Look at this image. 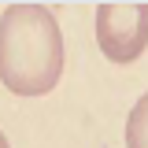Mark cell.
<instances>
[{
  "mask_svg": "<svg viewBox=\"0 0 148 148\" xmlns=\"http://www.w3.org/2000/svg\"><path fill=\"white\" fill-rule=\"evenodd\" d=\"M0 148H11V145H8V137H4V133H0Z\"/></svg>",
  "mask_w": 148,
  "mask_h": 148,
  "instance_id": "obj_4",
  "label": "cell"
},
{
  "mask_svg": "<svg viewBox=\"0 0 148 148\" xmlns=\"http://www.w3.org/2000/svg\"><path fill=\"white\" fill-rule=\"evenodd\" d=\"M126 148H148V92L126 115Z\"/></svg>",
  "mask_w": 148,
  "mask_h": 148,
  "instance_id": "obj_3",
  "label": "cell"
},
{
  "mask_svg": "<svg viewBox=\"0 0 148 148\" xmlns=\"http://www.w3.org/2000/svg\"><path fill=\"white\" fill-rule=\"evenodd\" d=\"M96 45L104 59L126 67L148 48V0H100L96 4Z\"/></svg>",
  "mask_w": 148,
  "mask_h": 148,
  "instance_id": "obj_2",
  "label": "cell"
},
{
  "mask_svg": "<svg viewBox=\"0 0 148 148\" xmlns=\"http://www.w3.org/2000/svg\"><path fill=\"white\" fill-rule=\"evenodd\" d=\"M63 78V30L45 4L15 0L0 15V85L15 96H45Z\"/></svg>",
  "mask_w": 148,
  "mask_h": 148,
  "instance_id": "obj_1",
  "label": "cell"
}]
</instances>
